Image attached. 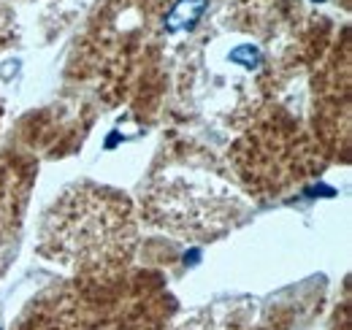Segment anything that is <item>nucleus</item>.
<instances>
[{"instance_id": "f257e3e1", "label": "nucleus", "mask_w": 352, "mask_h": 330, "mask_svg": "<svg viewBox=\"0 0 352 330\" xmlns=\"http://www.w3.org/2000/svg\"><path fill=\"white\" fill-rule=\"evenodd\" d=\"M204 8H206V0H192V8H190V0H182L179 6H176L174 11H171V16H168V22H174V19H184V22H179V25H187V28H192V22L204 14Z\"/></svg>"}, {"instance_id": "f03ea898", "label": "nucleus", "mask_w": 352, "mask_h": 330, "mask_svg": "<svg viewBox=\"0 0 352 330\" xmlns=\"http://www.w3.org/2000/svg\"><path fill=\"white\" fill-rule=\"evenodd\" d=\"M230 60H233V63H247V68H252V65L261 60V52H258L255 46H239V49L230 52Z\"/></svg>"}, {"instance_id": "7ed1b4c3", "label": "nucleus", "mask_w": 352, "mask_h": 330, "mask_svg": "<svg viewBox=\"0 0 352 330\" xmlns=\"http://www.w3.org/2000/svg\"><path fill=\"white\" fill-rule=\"evenodd\" d=\"M314 3H322V0H314Z\"/></svg>"}]
</instances>
